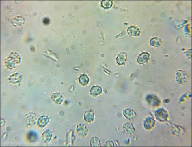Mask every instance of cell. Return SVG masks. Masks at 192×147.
<instances>
[{"label":"cell","mask_w":192,"mask_h":147,"mask_svg":"<svg viewBox=\"0 0 192 147\" xmlns=\"http://www.w3.org/2000/svg\"><path fill=\"white\" fill-rule=\"evenodd\" d=\"M155 116L159 121L165 122L168 119V114L166 111L161 108L156 111L155 113Z\"/></svg>","instance_id":"cell-1"},{"label":"cell","mask_w":192,"mask_h":147,"mask_svg":"<svg viewBox=\"0 0 192 147\" xmlns=\"http://www.w3.org/2000/svg\"><path fill=\"white\" fill-rule=\"evenodd\" d=\"M77 133L82 137H85L88 133V129L87 126L83 124H79L77 128Z\"/></svg>","instance_id":"cell-2"},{"label":"cell","mask_w":192,"mask_h":147,"mask_svg":"<svg viewBox=\"0 0 192 147\" xmlns=\"http://www.w3.org/2000/svg\"><path fill=\"white\" fill-rule=\"evenodd\" d=\"M123 114L126 118L129 120H134L137 116L135 112L131 108H127L124 110Z\"/></svg>","instance_id":"cell-3"},{"label":"cell","mask_w":192,"mask_h":147,"mask_svg":"<svg viewBox=\"0 0 192 147\" xmlns=\"http://www.w3.org/2000/svg\"><path fill=\"white\" fill-rule=\"evenodd\" d=\"M122 130L126 134L132 135L135 132V129L131 123H125L122 126Z\"/></svg>","instance_id":"cell-4"},{"label":"cell","mask_w":192,"mask_h":147,"mask_svg":"<svg viewBox=\"0 0 192 147\" xmlns=\"http://www.w3.org/2000/svg\"><path fill=\"white\" fill-rule=\"evenodd\" d=\"M150 58V54L148 53L144 52L138 56L137 59V61L140 64H144L148 61Z\"/></svg>","instance_id":"cell-5"},{"label":"cell","mask_w":192,"mask_h":147,"mask_svg":"<svg viewBox=\"0 0 192 147\" xmlns=\"http://www.w3.org/2000/svg\"><path fill=\"white\" fill-rule=\"evenodd\" d=\"M127 33L131 36H138L140 33V30L138 27L136 26H132L128 27Z\"/></svg>","instance_id":"cell-6"},{"label":"cell","mask_w":192,"mask_h":147,"mask_svg":"<svg viewBox=\"0 0 192 147\" xmlns=\"http://www.w3.org/2000/svg\"><path fill=\"white\" fill-rule=\"evenodd\" d=\"M127 56L126 53L121 52L118 54L116 58V62L120 65H124L127 61Z\"/></svg>","instance_id":"cell-7"},{"label":"cell","mask_w":192,"mask_h":147,"mask_svg":"<svg viewBox=\"0 0 192 147\" xmlns=\"http://www.w3.org/2000/svg\"><path fill=\"white\" fill-rule=\"evenodd\" d=\"M155 120L152 118H147L144 121V127L147 130H149L152 129L155 126Z\"/></svg>","instance_id":"cell-8"},{"label":"cell","mask_w":192,"mask_h":147,"mask_svg":"<svg viewBox=\"0 0 192 147\" xmlns=\"http://www.w3.org/2000/svg\"><path fill=\"white\" fill-rule=\"evenodd\" d=\"M52 99L56 103L60 105L63 103L64 97L63 95L59 93H55L52 95Z\"/></svg>","instance_id":"cell-9"},{"label":"cell","mask_w":192,"mask_h":147,"mask_svg":"<svg viewBox=\"0 0 192 147\" xmlns=\"http://www.w3.org/2000/svg\"><path fill=\"white\" fill-rule=\"evenodd\" d=\"M84 119L87 123H91L95 118V115L92 112L87 111L85 113L84 115Z\"/></svg>","instance_id":"cell-10"},{"label":"cell","mask_w":192,"mask_h":147,"mask_svg":"<svg viewBox=\"0 0 192 147\" xmlns=\"http://www.w3.org/2000/svg\"><path fill=\"white\" fill-rule=\"evenodd\" d=\"M102 92V90L101 87L98 86V85H95L93 86L92 87H91V90L90 91V94L93 96H97L100 94H101Z\"/></svg>","instance_id":"cell-11"},{"label":"cell","mask_w":192,"mask_h":147,"mask_svg":"<svg viewBox=\"0 0 192 147\" xmlns=\"http://www.w3.org/2000/svg\"><path fill=\"white\" fill-rule=\"evenodd\" d=\"M49 121V118L46 116L40 117L38 121V125L40 127H43L48 124Z\"/></svg>","instance_id":"cell-12"},{"label":"cell","mask_w":192,"mask_h":147,"mask_svg":"<svg viewBox=\"0 0 192 147\" xmlns=\"http://www.w3.org/2000/svg\"><path fill=\"white\" fill-rule=\"evenodd\" d=\"M52 137V133L50 130H47L44 132L42 134V140L43 142L44 143H47L50 142L51 139Z\"/></svg>","instance_id":"cell-13"},{"label":"cell","mask_w":192,"mask_h":147,"mask_svg":"<svg viewBox=\"0 0 192 147\" xmlns=\"http://www.w3.org/2000/svg\"><path fill=\"white\" fill-rule=\"evenodd\" d=\"M79 81L80 84L82 85H86L89 83L90 79L87 75L85 74H83L80 75L79 78Z\"/></svg>","instance_id":"cell-14"},{"label":"cell","mask_w":192,"mask_h":147,"mask_svg":"<svg viewBox=\"0 0 192 147\" xmlns=\"http://www.w3.org/2000/svg\"><path fill=\"white\" fill-rule=\"evenodd\" d=\"M150 44L153 47H159L162 44V41L160 38L158 37H153L150 40Z\"/></svg>","instance_id":"cell-15"},{"label":"cell","mask_w":192,"mask_h":147,"mask_svg":"<svg viewBox=\"0 0 192 147\" xmlns=\"http://www.w3.org/2000/svg\"><path fill=\"white\" fill-rule=\"evenodd\" d=\"M90 145L92 147H100L101 143L100 139L96 137H92L90 141Z\"/></svg>","instance_id":"cell-16"},{"label":"cell","mask_w":192,"mask_h":147,"mask_svg":"<svg viewBox=\"0 0 192 147\" xmlns=\"http://www.w3.org/2000/svg\"><path fill=\"white\" fill-rule=\"evenodd\" d=\"M113 1H101V5L104 8H110L113 5Z\"/></svg>","instance_id":"cell-17"},{"label":"cell","mask_w":192,"mask_h":147,"mask_svg":"<svg viewBox=\"0 0 192 147\" xmlns=\"http://www.w3.org/2000/svg\"><path fill=\"white\" fill-rule=\"evenodd\" d=\"M29 135V139L30 140V141L35 142V140H37V136L35 135L34 132H30V134Z\"/></svg>","instance_id":"cell-18"},{"label":"cell","mask_w":192,"mask_h":147,"mask_svg":"<svg viewBox=\"0 0 192 147\" xmlns=\"http://www.w3.org/2000/svg\"><path fill=\"white\" fill-rule=\"evenodd\" d=\"M105 146H114V143L111 140H108L106 142Z\"/></svg>","instance_id":"cell-19"}]
</instances>
